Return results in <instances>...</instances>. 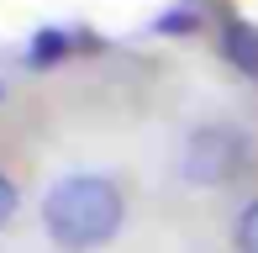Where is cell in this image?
Segmentation results:
<instances>
[{"instance_id": "obj_1", "label": "cell", "mask_w": 258, "mask_h": 253, "mask_svg": "<svg viewBox=\"0 0 258 253\" xmlns=\"http://www.w3.org/2000/svg\"><path fill=\"white\" fill-rule=\"evenodd\" d=\"M126 195L105 174H69L42 195V227L58 248H100L121 232Z\"/></svg>"}, {"instance_id": "obj_6", "label": "cell", "mask_w": 258, "mask_h": 253, "mask_svg": "<svg viewBox=\"0 0 258 253\" xmlns=\"http://www.w3.org/2000/svg\"><path fill=\"white\" fill-rule=\"evenodd\" d=\"M16 206H21V195H16V185H11L6 174H0V232L11 227V216H16Z\"/></svg>"}, {"instance_id": "obj_4", "label": "cell", "mask_w": 258, "mask_h": 253, "mask_svg": "<svg viewBox=\"0 0 258 253\" xmlns=\"http://www.w3.org/2000/svg\"><path fill=\"white\" fill-rule=\"evenodd\" d=\"M232 243H237V253H258V201L242 206L237 227H232Z\"/></svg>"}, {"instance_id": "obj_2", "label": "cell", "mask_w": 258, "mask_h": 253, "mask_svg": "<svg viewBox=\"0 0 258 253\" xmlns=\"http://www.w3.org/2000/svg\"><path fill=\"white\" fill-rule=\"evenodd\" d=\"M248 137L237 126H195L190 143H184V179L190 185H232V179L248 169Z\"/></svg>"}, {"instance_id": "obj_3", "label": "cell", "mask_w": 258, "mask_h": 253, "mask_svg": "<svg viewBox=\"0 0 258 253\" xmlns=\"http://www.w3.org/2000/svg\"><path fill=\"white\" fill-rule=\"evenodd\" d=\"M221 53H227L232 69H242V74L258 79V27L253 21H227V27H221Z\"/></svg>"}, {"instance_id": "obj_5", "label": "cell", "mask_w": 258, "mask_h": 253, "mask_svg": "<svg viewBox=\"0 0 258 253\" xmlns=\"http://www.w3.org/2000/svg\"><path fill=\"white\" fill-rule=\"evenodd\" d=\"M58 53H63V32H42L37 48H32V64H53Z\"/></svg>"}]
</instances>
